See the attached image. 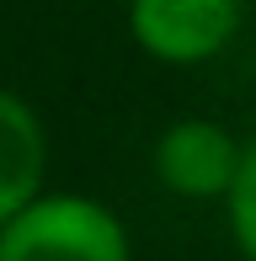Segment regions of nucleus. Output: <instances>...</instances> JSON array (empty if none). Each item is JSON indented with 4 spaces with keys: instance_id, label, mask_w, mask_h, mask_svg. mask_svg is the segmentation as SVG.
Here are the masks:
<instances>
[{
    "instance_id": "nucleus-5",
    "label": "nucleus",
    "mask_w": 256,
    "mask_h": 261,
    "mask_svg": "<svg viewBox=\"0 0 256 261\" xmlns=\"http://www.w3.org/2000/svg\"><path fill=\"white\" fill-rule=\"evenodd\" d=\"M224 208H229V234H235L240 256L256 261V139L240 149V171L224 192Z\"/></svg>"
},
{
    "instance_id": "nucleus-2",
    "label": "nucleus",
    "mask_w": 256,
    "mask_h": 261,
    "mask_svg": "<svg viewBox=\"0 0 256 261\" xmlns=\"http://www.w3.org/2000/svg\"><path fill=\"white\" fill-rule=\"evenodd\" d=\"M128 32L160 64H208L240 32V0H128Z\"/></svg>"
},
{
    "instance_id": "nucleus-4",
    "label": "nucleus",
    "mask_w": 256,
    "mask_h": 261,
    "mask_svg": "<svg viewBox=\"0 0 256 261\" xmlns=\"http://www.w3.org/2000/svg\"><path fill=\"white\" fill-rule=\"evenodd\" d=\"M43 171H48V134L43 117L32 112L16 91L0 86V224L21 203L43 192Z\"/></svg>"
},
{
    "instance_id": "nucleus-1",
    "label": "nucleus",
    "mask_w": 256,
    "mask_h": 261,
    "mask_svg": "<svg viewBox=\"0 0 256 261\" xmlns=\"http://www.w3.org/2000/svg\"><path fill=\"white\" fill-rule=\"evenodd\" d=\"M0 261H128V229L86 192H38L0 224Z\"/></svg>"
},
{
    "instance_id": "nucleus-3",
    "label": "nucleus",
    "mask_w": 256,
    "mask_h": 261,
    "mask_svg": "<svg viewBox=\"0 0 256 261\" xmlns=\"http://www.w3.org/2000/svg\"><path fill=\"white\" fill-rule=\"evenodd\" d=\"M240 149L235 134L214 117H182L155 139V176L166 192L187 197V203H208L224 197L229 181L240 171Z\"/></svg>"
}]
</instances>
